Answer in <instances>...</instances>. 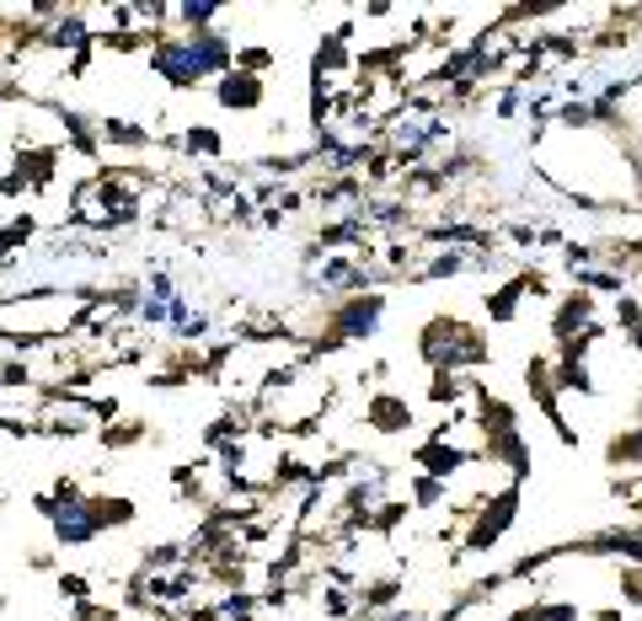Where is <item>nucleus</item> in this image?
<instances>
[{"instance_id":"obj_1","label":"nucleus","mask_w":642,"mask_h":621,"mask_svg":"<svg viewBox=\"0 0 642 621\" xmlns=\"http://www.w3.org/2000/svg\"><path fill=\"white\" fill-rule=\"evenodd\" d=\"M412 354L434 370H450V375H466V370H482V365H492V343H487V332L477 322H466V317H455V311H440V317H429L418 337H412Z\"/></svg>"},{"instance_id":"obj_2","label":"nucleus","mask_w":642,"mask_h":621,"mask_svg":"<svg viewBox=\"0 0 642 621\" xmlns=\"http://www.w3.org/2000/svg\"><path fill=\"white\" fill-rule=\"evenodd\" d=\"M520 514H524V483H503V488H487L482 498H466V503L455 509V520H466L455 552H466V557L492 552L498 541L520 525Z\"/></svg>"},{"instance_id":"obj_3","label":"nucleus","mask_w":642,"mask_h":621,"mask_svg":"<svg viewBox=\"0 0 642 621\" xmlns=\"http://www.w3.org/2000/svg\"><path fill=\"white\" fill-rule=\"evenodd\" d=\"M33 509H38V520H48V531H54V552H86L91 541H102L91 509H86V494H76V498L33 494Z\"/></svg>"},{"instance_id":"obj_4","label":"nucleus","mask_w":642,"mask_h":621,"mask_svg":"<svg viewBox=\"0 0 642 621\" xmlns=\"http://www.w3.org/2000/svg\"><path fill=\"white\" fill-rule=\"evenodd\" d=\"M524 397L541 408V418L552 423V434H557L567 451H578V429L567 423L562 413V391H557V375H552V354H530L524 359Z\"/></svg>"},{"instance_id":"obj_5","label":"nucleus","mask_w":642,"mask_h":621,"mask_svg":"<svg viewBox=\"0 0 642 621\" xmlns=\"http://www.w3.org/2000/svg\"><path fill=\"white\" fill-rule=\"evenodd\" d=\"M359 423L369 429V434H375V440H397V434H412V429H418V408H412L401 391H386V386H375V391L364 397Z\"/></svg>"},{"instance_id":"obj_6","label":"nucleus","mask_w":642,"mask_h":621,"mask_svg":"<svg viewBox=\"0 0 642 621\" xmlns=\"http://www.w3.org/2000/svg\"><path fill=\"white\" fill-rule=\"evenodd\" d=\"M407 461H412L423 477H440V483L461 477L466 466H487L477 445H455V440H423V445H418V451H412Z\"/></svg>"},{"instance_id":"obj_7","label":"nucleus","mask_w":642,"mask_h":621,"mask_svg":"<svg viewBox=\"0 0 642 621\" xmlns=\"http://www.w3.org/2000/svg\"><path fill=\"white\" fill-rule=\"evenodd\" d=\"M600 322V295L589 290H562L552 300V317H546V332H552V343L562 337H578V332H589Z\"/></svg>"},{"instance_id":"obj_8","label":"nucleus","mask_w":642,"mask_h":621,"mask_svg":"<svg viewBox=\"0 0 642 621\" xmlns=\"http://www.w3.org/2000/svg\"><path fill=\"white\" fill-rule=\"evenodd\" d=\"M214 108L220 113H263L268 108V81L263 76H246V70H225L214 81Z\"/></svg>"},{"instance_id":"obj_9","label":"nucleus","mask_w":642,"mask_h":621,"mask_svg":"<svg viewBox=\"0 0 642 621\" xmlns=\"http://www.w3.org/2000/svg\"><path fill=\"white\" fill-rule=\"evenodd\" d=\"M524 300H530V290H524V268H520V274L498 279L492 290L482 295V311H487V322H492V328H509V322H520Z\"/></svg>"},{"instance_id":"obj_10","label":"nucleus","mask_w":642,"mask_h":621,"mask_svg":"<svg viewBox=\"0 0 642 621\" xmlns=\"http://www.w3.org/2000/svg\"><path fill=\"white\" fill-rule=\"evenodd\" d=\"M86 509H91V520H97L102 536H108V531H129V525L140 520V503L129 494H86Z\"/></svg>"},{"instance_id":"obj_11","label":"nucleus","mask_w":642,"mask_h":621,"mask_svg":"<svg viewBox=\"0 0 642 621\" xmlns=\"http://www.w3.org/2000/svg\"><path fill=\"white\" fill-rule=\"evenodd\" d=\"M605 466L616 472V477H638L642 472V429H616L610 440H605Z\"/></svg>"},{"instance_id":"obj_12","label":"nucleus","mask_w":642,"mask_h":621,"mask_svg":"<svg viewBox=\"0 0 642 621\" xmlns=\"http://www.w3.org/2000/svg\"><path fill=\"white\" fill-rule=\"evenodd\" d=\"M166 145L182 151V156H193V162H220V156H225V134L214 124H188L182 134H171Z\"/></svg>"},{"instance_id":"obj_13","label":"nucleus","mask_w":642,"mask_h":621,"mask_svg":"<svg viewBox=\"0 0 642 621\" xmlns=\"http://www.w3.org/2000/svg\"><path fill=\"white\" fill-rule=\"evenodd\" d=\"M145 440H156V434H151V418H119V423H102V429H97V445H102L108 456L140 451Z\"/></svg>"},{"instance_id":"obj_14","label":"nucleus","mask_w":642,"mask_h":621,"mask_svg":"<svg viewBox=\"0 0 642 621\" xmlns=\"http://www.w3.org/2000/svg\"><path fill=\"white\" fill-rule=\"evenodd\" d=\"M423 397H429L434 408H450V413H461V402H472V375L434 370V375H429V386H423Z\"/></svg>"},{"instance_id":"obj_15","label":"nucleus","mask_w":642,"mask_h":621,"mask_svg":"<svg viewBox=\"0 0 642 621\" xmlns=\"http://www.w3.org/2000/svg\"><path fill=\"white\" fill-rule=\"evenodd\" d=\"M407 503H412V509H444V503H450V483L423 477V472H407Z\"/></svg>"},{"instance_id":"obj_16","label":"nucleus","mask_w":642,"mask_h":621,"mask_svg":"<svg viewBox=\"0 0 642 621\" xmlns=\"http://www.w3.org/2000/svg\"><path fill=\"white\" fill-rule=\"evenodd\" d=\"M279 65V48H268V43H236V70L246 76H268Z\"/></svg>"},{"instance_id":"obj_17","label":"nucleus","mask_w":642,"mask_h":621,"mask_svg":"<svg viewBox=\"0 0 642 621\" xmlns=\"http://www.w3.org/2000/svg\"><path fill=\"white\" fill-rule=\"evenodd\" d=\"M171 22H182L188 33H209V27L220 22V5H209V0H188V5H171Z\"/></svg>"},{"instance_id":"obj_18","label":"nucleus","mask_w":642,"mask_h":621,"mask_svg":"<svg viewBox=\"0 0 642 621\" xmlns=\"http://www.w3.org/2000/svg\"><path fill=\"white\" fill-rule=\"evenodd\" d=\"M33 231H38V220H33V214H11V220L0 225V257H11L16 247H27V242H33Z\"/></svg>"},{"instance_id":"obj_19","label":"nucleus","mask_w":642,"mask_h":621,"mask_svg":"<svg viewBox=\"0 0 642 621\" xmlns=\"http://www.w3.org/2000/svg\"><path fill=\"white\" fill-rule=\"evenodd\" d=\"M535 621H584V606L578 600H557V595H535Z\"/></svg>"},{"instance_id":"obj_20","label":"nucleus","mask_w":642,"mask_h":621,"mask_svg":"<svg viewBox=\"0 0 642 621\" xmlns=\"http://www.w3.org/2000/svg\"><path fill=\"white\" fill-rule=\"evenodd\" d=\"M38 375H33V365L22 359V354H11V359H0V391H27Z\"/></svg>"},{"instance_id":"obj_21","label":"nucleus","mask_w":642,"mask_h":621,"mask_svg":"<svg viewBox=\"0 0 642 621\" xmlns=\"http://www.w3.org/2000/svg\"><path fill=\"white\" fill-rule=\"evenodd\" d=\"M616 589H621L627 606H638L642 611V568L638 563H621V568H616Z\"/></svg>"},{"instance_id":"obj_22","label":"nucleus","mask_w":642,"mask_h":621,"mask_svg":"<svg viewBox=\"0 0 642 621\" xmlns=\"http://www.w3.org/2000/svg\"><path fill=\"white\" fill-rule=\"evenodd\" d=\"M59 600H70V606L91 600V574H59Z\"/></svg>"},{"instance_id":"obj_23","label":"nucleus","mask_w":642,"mask_h":621,"mask_svg":"<svg viewBox=\"0 0 642 621\" xmlns=\"http://www.w3.org/2000/svg\"><path fill=\"white\" fill-rule=\"evenodd\" d=\"M27 568L33 574H54V552H27Z\"/></svg>"},{"instance_id":"obj_24","label":"nucleus","mask_w":642,"mask_h":621,"mask_svg":"<svg viewBox=\"0 0 642 621\" xmlns=\"http://www.w3.org/2000/svg\"><path fill=\"white\" fill-rule=\"evenodd\" d=\"M589 621H627V611H621V606H600Z\"/></svg>"},{"instance_id":"obj_25","label":"nucleus","mask_w":642,"mask_h":621,"mask_svg":"<svg viewBox=\"0 0 642 621\" xmlns=\"http://www.w3.org/2000/svg\"><path fill=\"white\" fill-rule=\"evenodd\" d=\"M498 621H535V606H530V600H524V606H514V611H509V617H498Z\"/></svg>"},{"instance_id":"obj_26","label":"nucleus","mask_w":642,"mask_h":621,"mask_svg":"<svg viewBox=\"0 0 642 621\" xmlns=\"http://www.w3.org/2000/svg\"><path fill=\"white\" fill-rule=\"evenodd\" d=\"M5 606H11V600H5V595H0V617H5Z\"/></svg>"}]
</instances>
